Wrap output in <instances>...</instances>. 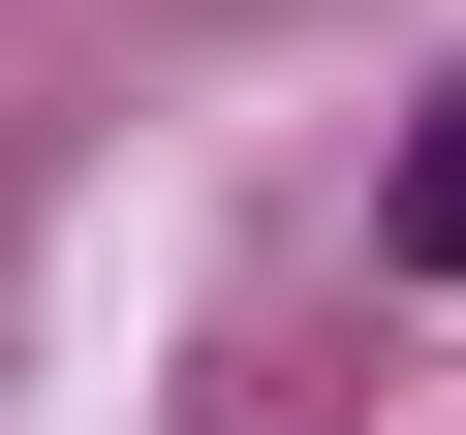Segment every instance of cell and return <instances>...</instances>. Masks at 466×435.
<instances>
[{"instance_id":"obj_1","label":"cell","mask_w":466,"mask_h":435,"mask_svg":"<svg viewBox=\"0 0 466 435\" xmlns=\"http://www.w3.org/2000/svg\"><path fill=\"white\" fill-rule=\"evenodd\" d=\"M373 249H404V280H466V94H435V125L373 156Z\"/></svg>"}]
</instances>
